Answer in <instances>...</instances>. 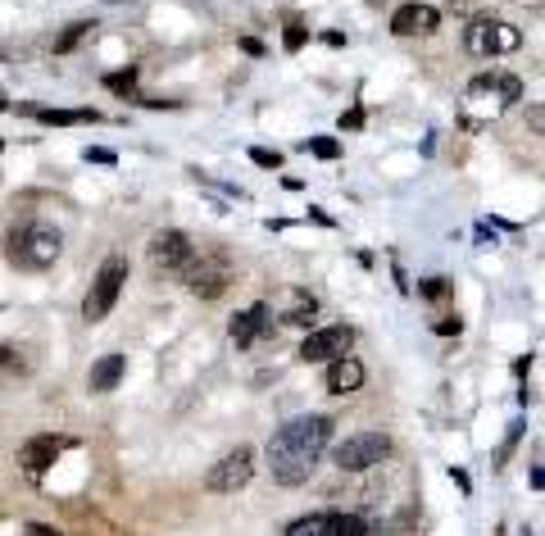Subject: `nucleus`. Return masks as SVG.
I'll list each match as a JSON object with an SVG mask.
<instances>
[{
	"label": "nucleus",
	"instance_id": "20",
	"mask_svg": "<svg viewBox=\"0 0 545 536\" xmlns=\"http://www.w3.org/2000/svg\"><path fill=\"white\" fill-rule=\"evenodd\" d=\"M91 28H96V23H73V28H69V32H64V37H60V41H55V50H60V55H64V50H73V46H78V41H82V37H87V32H91Z\"/></svg>",
	"mask_w": 545,
	"mask_h": 536
},
{
	"label": "nucleus",
	"instance_id": "1",
	"mask_svg": "<svg viewBox=\"0 0 545 536\" xmlns=\"http://www.w3.org/2000/svg\"><path fill=\"white\" fill-rule=\"evenodd\" d=\"M327 441H332V418L323 414H305L282 423L273 437H268V468H273V482L278 487H305L314 477L318 459H323Z\"/></svg>",
	"mask_w": 545,
	"mask_h": 536
},
{
	"label": "nucleus",
	"instance_id": "18",
	"mask_svg": "<svg viewBox=\"0 0 545 536\" xmlns=\"http://www.w3.org/2000/svg\"><path fill=\"white\" fill-rule=\"evenodd\" d=\"M305 150H309V155H318V159H337V155H341V141H332V137H309Z\"/></svg>",
	"mask_w": 545,
	"mask_h": 536
},
{
	"label": "nucleus",
	"instance_id": "24",
	"mask_svg": "<svg viewBox=\"0 0 545 536\" xmlns=\"http://www.w3.org/2000/svg\"><path fill=\"white\" fill-rule=\"evenodd\" d=\"M459 328H464L459 318H441V323H436V332H441V337H450V332H459Z\"/></svg>",
	"mask_w": 545,
	"mask_h": 536
},
{
	"label": "nucleus",
	"instance_id": "22",
	"mask_svg": "<svg viewBox=\"0 0 545 536\" xmlns=\"http://www.w3.org/2000/svg\"><path fill=\"white\" fill-rule=\"evenodd\" d=\"M305 41H309V32L300 28V23H291V28H287V37H282V46H287V50H300V46H305Z\"/></svg>",
	"mask_w": 545,
	"mask_h": 536
},
{
	"label": "nucleus",
	"instance_id": "13",
	"mask_svg": "<svg viewBox=\"0 0 545 536\" xmlns=\"http://www.w3.org/2000/svg\"><path fill=\"white\" fill-rule=\"evenodd\" d=\"M359 387H364V364H359V359L341 355L327 364V391H332V396H350V391H359Z\"/></svg>",
	"mask_w": 545,
	"mask_h": 536
},
{
	"label": "nucleus",
	"instance_id": "7",
	"mask_svg": "<svg viewBox=\"0 0 545 536\" xmlns=\"http://www.w3.org/2000/svg\"><path fill=\"white\" fill-rule=\"evenodd\" d=\"M250 477H255V450L237 446V450H228V455H223L205 473V491H214V496H232V491L246 487Z\"/></svg>",
	"mask_w": 545,
	"mask_h": 536
},
{
	"label": "nucleus",
	"instance_id": "27",
	"mask_svg": "<svg viewBox=\"0 0 545 536\" xmlns=\"http://www.w3.org/2000/svg\"><path fill=\"white\" fill-rule=\"evenodd\" d=\"M87 159H96V164H114V155H109V150H87Z\"/></svg>",
	"mask_w": 545,
	"mask_h": 536
},
{
	"label": "nucleus",
	"instance_id": "11",
	"mask_svg": "<svg viewBox=\"0 0 545 536\" xmlns=\"http://www.w3.org/2000/svg\"><path fill=\"white\" fill-rule=\"evenodd\" d=\"M441 28V14L432 10V5H418V0H409V5H400L396 14H391V32L396 37H427V32Z\"/></svg>",
	"mask_w": 545,
	"mask_h": 536
},
{
	"label": "nucleus",
	"instance_id": "17",
	"mask_svg": "<svg viewBox=\"0 0 545 536\" xmlns=\"http://www.w3.org/2000/svg\"><path fill=\"white\" fill-rule=\"evenodd\" d=\"M314 314H318V300H314V296H296V305L287 309V318H282V323H296V328H309V323H314Z\"/></svg>",
	"mask_w": 545,
	"mask_h": 536
},
{
	"label": "nucleus",
	"instance_id": "14",
	"mask_svg": "<svg viewBox=\"0 0 545 536\" xmlns=\"http://www.w3.org/2000/svg\"><path fill=\"white\" fill-rule=\"evenodd\" d=\"M123 373H128V359L123 355H100L96 364H91V373H87V387L105 396V391H114L123 382Z\"/></svg>",
	"mask_w": 545,
	"mask_h": 536
},
{
	"label": "nucleus",
	"instance_id": "6",
	"mask_svg": "<svg viewBox=\"0 0 545 536\" xmlns=\"http://www.w3.org/2000/svg\"><path fill=\"white\" fill-rule=\"evenodd\" d=\"M464 46L477 60H491V55H509V50L523 46V32H518L514 23H500V19H477L473 28L464 32Z\"/></svg>",
	"mask_w": 545,
	"mask_h": 536
},
{
	"label": "nucleus",
	"instance_id": "9",
	"mask_svg": "<svg viewBox=\"0 0 545 536\" xmlns=\"http://www.w3.org/2000/svg\"><path fill=\"white\" fill-rule=\"evenodd\" d=\"M350 346H355V328L337 323V328H318V332H309L305 346H300V359H305V364H332V359L350 355Z\"/></svg>",
	"mask_w": 545,
	"mask_h": 536
},
{
	"label": "nucleus",
	"instance_id": "25",
	"mask_svg": "<svg viewBox=\"0 0 545 536\" xmlns=\"http://www.w3.org/2000/svg\"><path fill=\"white\" fill-rule=\"evenodd\" d=\"M364 123V110H350V114H341V128H359Z\"/></svg>",
	"mask_w": 545,
	"mask_h": 536
},
{
	"label": "nucleus",
	"instance_id": "5",
	"mask_svg": "<svg viewBox=\"0 0 545 536\" xmlns=\"http://www.w3.org/2000/svg\"><path fill=\"white\" fill-rule=\"evenodd\" d=\"M123 282H128V264H123L119 255L105 259L100 273H96V282H91V291H87V300H82V318H87V323L109 318V309H114V300H119Z\"/></svg>",
	"mask_w": 545,
	"mask_h": 536
},
{
	"label": "nucleus",
	"instance_id": "28",
	"mask_svg": "<svg viewBox=\"0 0 545 536\" xmlns=\"http://www.w3.org/2000/svg\"><path fill=\"white\" fill-rule=\"evenodd\" d=\"M0 150H5V141H0Z\"/></svg>",
	"mask_w": 545,
	"mask_h": 536
},
{
	"label": "nucleus",
	"instance_id": "12",
	"mask_svg": "<svg viewBox=\"0 0 545 536\" xmlns=\"http://www.w3.org/2000/svg\"><path fill=\"white\" fill-rule=\"evenodd\" d=\"M60 450H64V441L60 437H32L28 446L19 450V464H23V473L28 477H41L55 459H60Z\"/></svg>",
	"mask_w": 545,
	"mask_h": 536
},
{
	"label": "nucleus",
	"instance_id": "16",
	"mask_svg": "<svg viewBox=\"0 0 545 536\" xmlns=\"http://www.w3.org/2000/svg\"><path fill=\"white\" fill-rule=\"evenodd\" d=\"M37 123H55V128H69V123H96V110H28Z\"/></svg>",
	"mask_w": 545,
	"mask_h": 536
},
{
	"label": "nucleus",
	"instance_id": "23",
	"mask_svg": "<svg viewBox=\"0 0 545 536\" xmlns=\"http://www.w3.org/2000/svg\"><path fill=\"white\" fill-rule=\"evenodd\" d=\"M423 296H446V278H432V282H423Z\"/></svg>",
	"mask_w": 545,
	"mask_h": 536
},
{
	"label": "nucleus",
	"instance_id": "2",
	"mask_svg": "<svg viewBox=\"0 0 545 536\" xmlns=\"http://www.w3.org/2000/svg\"><path fill=\"white\" fill-rule=\"evenodd\" d=\"M5 246H10L5 250L10 264L41 273V268H50L55 259H60L64 237H60V228H50V223H41V219H23L10 228V241H5Z\"/></svg>",
	"mask_w": 545,
	"mask_h": 536
},
{
	"label": "nucleus",
	"instance_id": "8",
	"mask_svg": "<svg viewBox=\"0 0 545 536\" xmlns=\"http://www.w3.org/2000/svg\"><path fill=\"white\" fill-rule=\"evenodd\" d=\"M191 255H196V246H191V237L178 228L150 237V268H155V273H182V268L191 264Z\"/></svg>",
	"mask_w": 545,
	"mask_h": 536
},
{
	"label": "nucleus",
	"instance_id": "26",
	"mask_svg": "<svg viewBox=\"0 0 545 536\" xmlns=\"http://www.w3.org/2000/svg\"><path fill=\"white\" fill-rule=\"evenodd\" d=\"M241 50H246V55H264V46H259L255 37H246V41H241Z\"/></svg>",
	"mask_w": 545,
	"mask_h": 536
},
{
	"label": "nucleus",
	"instance_id": "3",
	"mask_svg": "<svg viewBox=\"0 0 545 536\" xmlns=\"http://www.w3.org/2000/svg\"><path fill=\"white\" fill-rule=\"evenodd\" d=\"M332 459H337L341 473H368V468L391 459V437L387 432H355V437H346L332 450Z\"/></svg>",
	"mask_w": 545,
	"mask_h": 536
},
{
	"label": "nucleus",
	"instance_id": "19",
	"mask_svg": "<svg viewBox=\"0 0 545 536\" xmlns=\"http://www.w3.org/2000/svg\"><path fill=\"white\" fill-rule=\"evenodd\" d=\"M105 87L119 91V96H128V91L137 87V69H128V73H105Z\"/></svg>",
	"mask_w": 545,
	"mask_h": 536
},
{
	"label": "nucleus",
	"instance_id": "21",
	"mask_svg": "<svg viewBox=\"0 0 545 536\" xmlns=\"http://www.w3.org/2000/svg\"><path fill=\"white\" fill-rule=\"evenodd\" d=\"M250 159H255L259 169H278V164H282V155H278V150H264V146H255V150H250Z\"/></svg>",
	"mask_w": 545,
	"mask_h": 536
},
{
	"label": "nucleus",
	"instance_id": "15",
	"mask_svg": "<svg viewBox=\"0 0 545 536\" xmlns=\"http://www.w3.org/2000/svg\"><path fill=\"white\" fill-rule=\"evenodd\" d=\"M268 328V305H250L246 314H237L232 318V341H237V346H255V337L259 332Z\"/></svg>",
	"mask_w": 545,
	"mask_h": 536
},
{
	"label": "nucleus",
	"instance_id": "4",
	"mask_svg": "<svg viewBox=\"0 0 545 536\" xmlns=\"http://www.w3.org/2000/svg\"><path fill=\"white\" fill-rule=\"evenodd\" d=\"M182 282H187L191 296H200V300L223 296V291H228V282H232L228 255H218V250H200V255H191V264L182 268Z\"/></svg>",
	"mask_w": 545,
	"mask_h": 536
},
{
	"label": "nucleus",
	"instance_id": "10",
	"mask_svg": "<svg viewBox=\"0 0 545 536\" xmlns=\"http://www.w3.org/2000/svg\"><path fill=\"white\" fill-rule=\"evenodd\" d=\"M287 536H373L359 514H305L287 527Z\"/></svg>",
	"mask_w": 545,
	"mask_h": 536
}]
</instances>
